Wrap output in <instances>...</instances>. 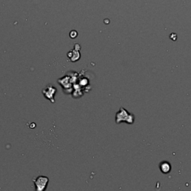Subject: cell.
Here are the masks:
<instances>
[{"instance_id":"3957f363","label":"cell","mask_w":191,"mask_h":191,"mask_svg":"<svg viewBox=\"0 0 191 191\" xmlns=\"http://www.w3.org/2000/svg\"><path fill=\"white\" fill-rule=\"evenodd\" d=\"M43 93L45 97H46L47 99L51 100L52 102H55V99H53V97H54L55 94L56 93L55 88H54L52 85H49V86H47L46 89H45L43 91Z\"/></svg>"},{"instance_id":"277c9868","label":"cell","mask_w":191,"mask_h":191,"mask_svg":"<svg viewBox=\"0 0 191 191\" xmlns=\"http://www.w3.org/2000/svg\"><path fill=\"white\" fill-rule=\"evenodd\" d=\"M160 169L163 173L167 174L171 171V165L167 161H163L160 164Z\"/></svg>"},{"instance_id":"7a4b0ae2","label":"cell","mask_w":191,"mask_h":191,"mask_svg":"<svg viewBox=\"0 0 191 191\" xmlns=\"http://www.w3.org/2000/svg\"><path fill=\"white\" fill-rule=\"evenodd\" d=\"M34 182L35 190L37 191H44L46 189L49 183V178L46 176H38L36 179H33Z\"/></svg>"},{"instance_id":"6da1fadb","label":"cell","mask_w":191,"mask_h":191,"mask_svg":"<svg viewBox=\"0 0 191 191\" xmlns=\"http://www.w3.org/2000/svg\"><path fill=\"white\" fill-rule=\"evenodd\" d=\"M134 121V116L128 113L125 108H121L116 115V123L117 124L121 122H126L128 124H132Z\"/></svg>"},{"instance_id":"5b68a950","label":"cell","mask_w":191,"mask_h":191,"mask_svg":"<svg viewBox=\"0 0 191 191\" xmlns=\"http://www.w3.org/2000/svg\"><path fill=\"white\" fill-rule=\"evenodd\" d=\"M77 32H76V31H72L71 32H70V37L71 38H75L76 37V36H77Z\"/></svg>"}]
</instances>
